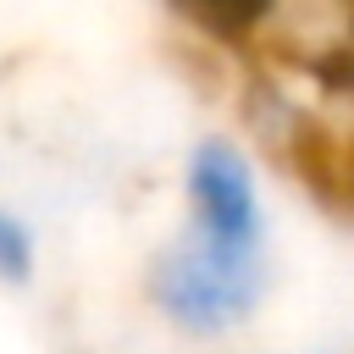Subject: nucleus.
Wrapping results in <instances>:
<instances>
[{"label": "nucleus", "instance_id": "1", "mask_svg": "<svg viewBox=\"0 0 354 354\" xmlns=\"http://www.w3.org/2000/svg\"><path fill=\"white\" fill-rule=\"evenodd\" d=\"M277 293V260L227 254L188 232H166L138 266V299L160 332L194 348L238 343Z\"/></svg>", "mask_w": 354, "mask_h": 354}, {"label": "nucleus", "instance_id": "2", "mask_svg": "<svg viewBox=\"0 0 354 354\" xmlns=\"http://www.w3.org/2000/svg\"><path fill=\"white\" fill-rule=\"evenodd\" d=\"M171 227L227 254L277 260V210H271L260 149L227 127L188 138L177 160V221Z\"/></svg>", "mask_w": 354, "mask_h": 354}, {"label": "nucleus", "instance_id": "3", "mask_svg": "<svg viewBox=\"0 0 354 354\" xmlns=\"http://www.w3.org/2000/svg\"><path fill=\"white\" fill-rule=\"evenodd\" d=\"M39 266H44L39 227L17 205H0V288L6 293H28L39 282Z\"/></svg>", "mask_w": 354, "mask_h": 354}, {"label": "nucleus", "instance_id": "4", "mask_svg": "<svg viewBox=\"0 0 354 354\" xmlns=\"http://www.w3.org/2000/svg\"><path fill=\"white\" fill-rule=\"evenodd\" d=\"M315 354H343V348H315Z\"/></svg>", "mask_w": 354, "mask_h": 354}]
</instances>
